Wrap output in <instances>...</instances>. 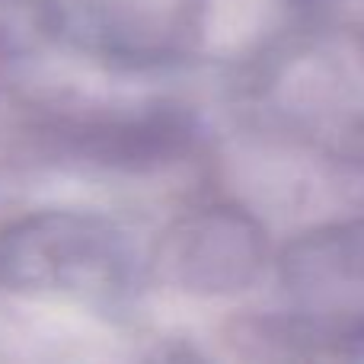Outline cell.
<instances>
[{
  "instance_id": "obj_1",
  "label": "cell",
  "mask_w": 364,
  "mask_h": 364,
  "mask_svg": "<svg viewBox=\"0 0 364 364\" xmlns=\"http://www.w3.org/2000/svg\"><path fill=\"white\" fill-rule=\"evenodd\" d=\"M4 262L26 284L58 291H109L122 278L119 233L83 218H36L10 233Z\"/></svg>"
}]
</instances>
